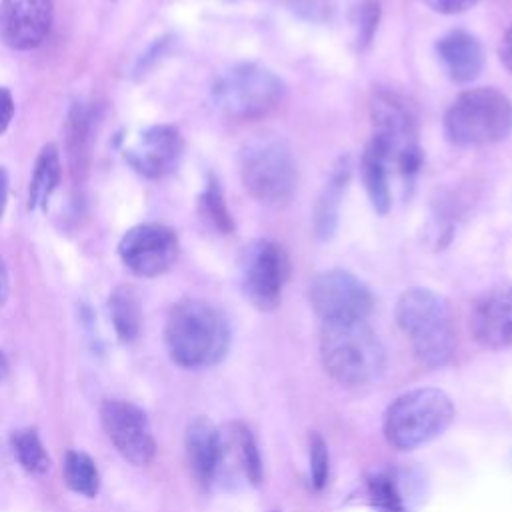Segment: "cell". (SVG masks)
Masks as SVG:
<instances>
[{"instance_id": "obj_14", "label": "cell", "mask_w": 512, "mask_h": 512, "mask_svg": "<svg viewBox=\"0 0 512 512\" xmlns=\"http://www.w3.org/2000/svg\"><path fill=\"white\" fill-rule=\"evenodd\" d=\"M184 152V140L174 126H150L126 148V162L146 178H162L176 170Z\"/></svg>"}, {"instance_id": "obj_19", "label": "cell", "mask_w": 512, "mask_h": 512, "mask_svg": "<svg viewBox=\"0 0 512 512\" xmlns=\"http://www.w3.org/2000/svg\"><path fill=\"white\" fill-rule=\"evenodd\" d=\"M348 162L340 160V164L332 170L318 202L314 208V230L316 236L320 240H328L338 224V212H340V200H342V192L346 188L348 182Z\"/></svg>"}, {"instance_id": "obj_13", "label": "cell", "mask_w": 512, "mask_h": 512, "mask_svg": "<svg viewBox=\"0 0 512 512\" xmlns=\"http://www.w3.org/2000/svg\"><path fill=\"white\" fill-rule=\"evenodd\" d=\"M52 26V0H0V42L12 50L40 46Z\"/></svg>"}, {"instance_id": "obj_3", "label": "cell", "mask_w": 512, "mask_h": 512, "mask_svg": "<svg viewBox=\"0 0 512 512\" xmlns=\"http://www.w3.org/2000/svg\"><path fill=\"white\" fill-rule=\"evenodd\" d=\"M396 322L408 336L416 358L428 366H444L456 346L446 300L428 288H410L396 302Z\"/></svg>"}, {"instance_id": "obj_23", "label": "cell", "mask_w": 512, "mask_h": 512, "mask_svg": "<svg viewBox=\"0 0 512 512\" xmlns=\"http://www.w3.org/2000/svg\"><path fill=\"white\" fill-rule=\"evenodd\" d=\"M62 474L66 486L86 498H94L100 490V474L94 460L80 450L66 452L62 460Z\"/></svg>"}, {"instance_id": "obj_30", "label": "cell", "mask_w": 512, "mask_h": 512, "mask_svg": "<svg viewBox=\"0 0 512 512\" xmlns=\"http://www.w3.org/2000/svg\"><path fill=\"white\" fill-rule=\"evenodd\" d=\"M432 10L442 14H458L472 8L478 0H424Z\"/></svg>"}, {"instance_id": "obj_12", "label": "cell", "mask_w": 512, "mask_h": 512, "mask_svg": "<svg viewBox=\"0 0 512 512\" xmlns=\"http://www.w3.org/2000/svg\"><path fill=\"white\" fill-rule=\"evenodd\" d=\"M178 250L176 232L162 224H138L118 244V254L126 268L144 278L164 274L176 262Z\"/></svg>"}, {"instance_id": "obj_32", "label": "cell", "mask_w": 512, "mask_h": 512, "mask_svg": "<svg viewBox=\"0 0 512 512\" xmlns=\"http://www.w3.org/2000/svg\"><path fill=\"white\" fill-rule=\"evenodd\" d=\"M498 54H500V60H502V64L506 66V70L512 72V24L508 26V30H506L504 36H502Z\"/></svg>"}, {"instance_id": "obj_10", "label": "cell", "mask_w": 512, "mask_h": 512, "mask_svg": "<svg viewBox=\"0 0 512 512\" xmlns=\"http://www.w3.org/2000/svg\"><path fill=\"white\" fill-rule=\"evenodd\" d=\"M308 300L324 324L366 320L374 308L370 288L346 270L318 274L308 288Z\"/></svg>"}, {"instance_id": "obj_11", "label": "cell", "mask_w": 512, "mask_h": 512, "mask_svg": "<svg viewBox=\"0 0 512 512\" xmlns=\"http://www.w3.org/2000/svg\"><path fill=\"white\" fill-rule=\"evenodd\" d=\"M100 420L108 440L120 456L134 464L146 466L156 454V440L148 416L132 402L110 398L100 406Z\"/></svg>"}, {"instance_id": "obj_7", "label": "cell", "mask_w": 512, "mask_h": 512, "mask_svg": "<svg viewBox=\"0 0 512 512\" xmlns=\"http://www.w3.org/2000/svg\"><path fill=\"white\" fill-rule=\"evenodd\" d=\"M284 96L282 80L260 64H238L214 84V102L230 118L254 120L270 114Z\"/></svg>"}, {"instance_id": "obj_8", "label": "cell", "mask_w": 512, "mask_h": 512, "mask_svg": "<svg viewBox=\"0 0 512 512\" xmlns=\"http://www.w3.org/2000/svg\"><path fill=\"white\" fill-rule=\"evenodd\" d=\"M374 126L372 140L378 142L398 172L412 180L422 168V148L416 140V122L410 108L390 92L374 94L370 102Z\"/></svg>"}, {"instance_id": "obj_17", "label": "cell", "mask_w": 512, "mask_h": 512, "mask_svg": "<svg viewBox=\"0 0 512 512\" xmlns=\"http://www.w3.org/2000/svg\"><path fill=\"white\" fill-rule=\"evenodd\" d=\"M438 56L448 76L458 84H468L482 72L484 52L476 36L464 30H452L436 44Z\"/></svg>"}, {"instance_id": "obj_5", "label": "cell", "mask_w": 512, "mask_h": 512, "mask_svg": "<svg viewBox=\"0 0 512 512\" xmlns=\"http://www.w3.org/2000/svg\"><path fill=\"white\" fill-rule=\"evenodd\" d=\"M444 132L458 146H486L512 132V100L494 88L462 92L444 114Z\"/></svg>"}, {"instance_id": "obj_15", "label": "cell", "mask_w": 512, "mask_h": 512, "mask_svg": "<svg viewBox=\"0 0 512 512\" xmlns=\"http://www.w3.org/2000/svg\"><path fill=\"white\" fill-rule=\"evenodd\" d=\"M470 330L486 348L498 350L512 344V286H494L476 298Z\"/></svg>"}, {"instance_id": "obj_22", "label": "cell", "mask_w": 512, "mask_h": 512, "mask_svg": "<svg viewBox=\"0 0 512 512\" xmlns=\"http://www.w3.org/2000/svg\"><path fill=\"white\" fill-rule=\"evenodd\" d=\"M222 436H224V442L228 444V448H232L236 466L240 468L244 478L250 484L258 486L262 480V460H260V452H258V446H256V440H254L250 428L244 426L242 422H236L230 426L228 434H222Z\"/></svg>"}, {"instance_id": "obj_21", "label": "cell", "mask_w": 512, "mask_h": 512, "mask_svg": "<svg viewBox=\"0 0 512 512\" xmlns=\"http://www.w3.org/2000/svg\"><path fill=\"white\" fill-rule=\"evenodd\" d=\"M60 154L54 144H46L38 158L30 180V192H28V210L34 208H46L52 192L56 190L60 182Z\"/></svg>"}, {"instance_id": "obj_25", "label": "cell", "mask_w": 512, "mask_h": 512, "mask_svg": "<svg viewBox=\"0 0 512 512\" xmlns=\"http://www.w3.org/2000/svg\"><path fill=\"white\" fill-rule=\"evenodd\" d=\"M368 500L378 512H406L396 476L388 470H378L368 476Z\"/></svg>"}, {"instance_id": "obj_33", "label": "cell", "mask_w": 512, "mask_h": 512, "mask_svg": "<svg viewBox=\"0 0 512 512\" xmlns=\"http://www.w3.org/2000/svg\"><path fill=\"white\" fill-rule=\"evenodd\" d=\"M6 298H8V272L0 258V306L6 302Z\"/></svg>"}, {"instance_id": "obj_2", "label": "cell", "mask_w": 512, "mask_h": 512, "mask_svg": "<svg viewBox=\"0 0 512 512\" xmlns=\"http://www.w3.org/2000/svg\"><path fill=\"white\" fill-rule=\"evenodd\" d=\"M320 358L326 374L342 386L370 384L386 366L384 346L364 320L324 324Z\"/></svg>"}, {"instance_id": "obj_16", "label": "cell", "mask_w": 512, "mask_h": 512, "mask_svg": "<svg viewBox=\"0 0 512 512\" xmlns=\"http://www.w3.org/2000/svg\"><path fill=\"white\" fill-rule=\"evenodd\" d=\"M186 464L194 480L208 486L222 462V432L206 416H196L188 422L184 434Z\"/></svg>"}, {"instance_id": "obj_28", "label": "cell", "mask_w": 512, "mask_h": 512, "mask_svg": "<svg viewBox=\"0 0 512 512\" xmlns=\"http://www.w3.org/2000/svg\"><path fill=\"white\" fill-rule=\"evenodd\" d=\"M380 22V2L378 0H362L354 10V28H356V40L360 48H366Z\"/></svg>"}, {"instance_id": "obj_26", "label": "cell", "mask_w": 512, "mask_h": 512, "mask_svg": "<svg viewBox=\"0 0 512 512\" xmlns=\"http://www.w3.org/2000/svg\"><path fill=\"white\" fill-rule=\"evenodd\" d=\"M200 206L204 216L210 220V224L220 232V234H230L234 230V220L228 212L222 188L216 178H210L202 196H200Z\"/></svg>"}, {"instance_id": "obj_29", "label": "cell", "mask_w": 512, "mask_h": 512, "mask_svg": "<svg viewBox=\"0 0 512 512\" xmlns=\"http://www.w3.org/2000/svg\"><path fill=\"white\" fill-rule=\"evenodd\" d=\"M290 6L294 12H298L300 16L320 22L326 20L332 12L330 2L328 0H290Z\"/></svg>"}, {"instance_id": "obj_34", "label": "cell", "mask_w": 512, "mask_h": 512, "mask_svg": "<svg viewBox=\"0 0 512 512\" xmlns=\"http://www.w3.org/2000/svg\"><path fill=\"white\" fill-rule=\"evenodd\" d=\"M6 196H8V176H6V170L0 166V216L6 206Z\"/></svg>"}, {"instance_id": "obj_31", "label": "cell", "mask_w": 512, "mask_h": 512, "mask_svg": "<svg viewBox=\"0 0 512 512\" xmlns=\"http://www.w3.org/2000/svg\"><path fill=\"white\" fill-rule=\"evenodd\" d=\"M14 116V100L6 88H0V134L10 126Z\"/></svg>"}, {"instance_id": "obj_20", "label": "cell", "mask_w": 512, "mask_h": 512, "mask_svg": "<svg viewBox=\"0 0 512 512\" xmlns=\"http://www.w3.org/2000/svg\"><path fill=\"white\" fill-rule=\"evenodd\" d=\"M108 314L122 342L138 338L142 328V306L132 286H118L108 298Z\"/></svg>"}, {"instance_id": "obj_27", "label": "cell", "mask_w": 512, "mask_h": 512, "mask_svg": "<svg viewBox=\"0 0 512 512\" xmlns=\"http://www.w3.org/2000/svg\"><path fill=\"white\" fill-rule=\"evenodd\" d=\"M308 456H310V482L312 488L322 490L328 482L330 456L324 438L318 432H312L308 438Z\"/></svg>"}, {"instance_id": "obj_9", "label": "cell", "mask_w": 512, "mask_h": 512, "mask_svg": "<svg viewBox=\"0 0 512 512\" xmlns=\"http://www.w3.org/2000/svg\"><path fill=\"white\" fill-rule=\"evenodd\" d=\"M290 276L286 250L272 240H254L244 246L240 256V284L244 296L262 312L280 304L284 284Z\"/></svg>"}, {"instance_id": "obj_18", "label": "cell", "mask_w": 512, "mask_h": 512, "mask_svg": "<svg viewBox=\"0 0 512 512\" xmlns=\"http://www.w3.org/2000/svg\"><path fill=\"white\" fill-rule=\"evenodd\" d=\"M388 164L390 160L384 148L378 142L370 140V144L362 154L360 166H362V180H364L368 198L378 214H386L392 204L390 184H388Z\"/></svg>"}, {"instance_id": "obj_24", "label": "cell", "mask_w": 512, "mask_h": 512, "mask_svg": "<svg viewBox=\"0 0 512 512\" xmlns=\"http://www.w3.org/2000/svg\"><path fill=\"white\" fill-rule=\"evenodd\" d=\"M10 444H12V452H14L16 460L28 474L42 476L50 470V466H52L50 456L34 428L14 430L10 436Z\"/></svg>"}, {"instance_id": "obj_1", "label": "cell", "mask_w": 512, "mask_h": 512, "mask_svg": "<svg viewBox=\"0 0 512 512\" xmlns=\"http://www.w3.org/2000/svg\"><path fill=\"white\" fill-rule=\"evenodd\" d=\"M164 342L170 358L182 368H204L218 364L230 344L224 316L208 302L186 298L172 306Z\"/></svg>"}, {"instance_id": "obj_4", "label": "cell", "mask_w": 512, "mask_h": 512, "mask_svg": "<svg viewBox=\"0 0 512 512\" xmlns=\"http://www.w3.org/2000/svg\"><path fill=\"white\" fill-rule=\"evenodd\" d=\"M454 418V406L438 388L400 394L384 414V436L396 450H414L440 436Z\"/></svg>"}, {"instance_id": "obj_35", "label": "cell", "mask_w": 512, "mask_h": 512, "mask_svg": "<svg viewBox=\"0 0 512 512\" xmlns=\"http://www.w3.org/2000/svg\"><path fill=\"white\" fill-rule=\"evenodd\" d=\"M6 374H8V360H6L4 352L0 350V382L6 378Z\"/></svg>"}, {"instance_id": "obj_6", "label": "cell", "mask_w": 512, "mask_h": 512, "mask_svg": "<svg viewBox=\"0 0 512 512\" xmlns=\"http://www.w3.org/2000/svg\"><path fill=\"white\" fill-rule=\"evenodd\" d=\"M240 176L248 194L266 206L288 204L298 184V168L288 144L272 134L244 144Z\"/></svg>"}]
</instances>
